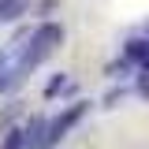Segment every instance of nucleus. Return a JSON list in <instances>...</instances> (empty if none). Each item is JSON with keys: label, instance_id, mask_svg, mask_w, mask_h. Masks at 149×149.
<instances>
[{"label": "nucleus", "instance_id": "1", "mask_svg": "<svg viewBox=\"0 0 149 149\" xmlns=\"http://www.w3.org/2000/svg\"><path fill=\"white\" fill-rule=\"evenodd\" d=\"M63 37H67V34H63L60 22H52V19H49V22H37L34 34H30V41H26L22 49H15V52H19V67H22L26 74L34 71V67H41V63L63 45ZM8 49H11V45H8Z\"/></svg>", "mask_w": 149, "mask_h": 149}, {"label": "nucleus", "instance_id": "2", "mask_svg": "<svg viewBox=\"0 0 149 149\" xmlns=\"http://www.w3.org/2000/svg\"><path fill=\"white\" fill-rule=\"evenodd\" d=\"M86 112H90V101H86V97H78V101H71L60 116H52V119H49V149L60 146V142H63V138L78 127V119H82Z\"/></svg>", "mask_w": 149, "mask_h": 149}, {"label": "nucleus", "instance_id": "3", "mask_svg": "<svg viewBox=\"0 0 149 149\" xmlns=\"http://www.w3.org/2000/svg\"><path fill=\"white\" fill-rule=\"evenodd\" d=\"M22 134H26V149H49V116L34 112L22 123Z\"/></svg>", "mask_w": 149, "mask_h": 149}, {"label": "nucleus", "instance_id": "4", "mask_svg": "<svg viewBox=\"0 0 149 149\" xmlns=\"http://www.w3.org/2000/svg\"><path fill=\"white\" fill-rule=\"evenodd\" d=\"M119 56H123V60H130V63L142 71V67L149 63V37H146V34H142V37H127Z\"/></svg>", "mask_w": 149, "mask_h": 149}, {"label": "nucleus", "instance_id": "5", "mask_svg": "<svg viewBox=\"0 0 149 149\" xmlns=\"http://www.w3.org/2000/svg\"><path fill=\"white\" fill-rule=\"evenodd\" d=\"M34 8V0H0V22H19Z\"/></svg>", "mask_w": 149, "mask_h": 149}, {"label": "nucleus", "instance_id": "6", "mask_svg": "<svg viewBox=\"0 0 149 149\" xmlns=\"http://www.w3.org/2000/svg\"><path fill=\"white\" fill-rule=\"evenodd\" d=\"M60 93H74V82L67 78V71H56L49 82H45V101H52V97H60Z\"/></svg>", "mask_w": 149, "mask_h": 149}, {"label": "nucleus", "instance_id": "7", "mask_svg": "<svg viewBox=\"0 0 149 149\" xmlns=\"http://www.w3.org/2000/svg\"><path fill=\"white\" fill-rule=\"evenodd\" d=\"M104 74H108V78H127V74H138V67H134L130 60L119 56V60H112L108 67H104Z\"/></svg>", "mask_w": 149, "mask_h": 149}, {"label": "nucleus", "instance_id": "8", "mask_svg": "<svg viewBox=\"0 0 149 149\" xmlns=\"http://www.w3.org/2000/svg\"><path fill=\"white\" fill-rule=\"evenodd\" d=\"M19 112H22V101H8V104H4V112H0V138L11 130V119H15Z\"/></svg>", "mask_w": 149, "mask_h": 149}, {"label": "nucleus", "instance_id": "9", "mask_svg": "<svg viewBox=\"0 0 149 149\" xmlns=\"http://www.w3.org/2000/svg\"><path fill=\"white\" fill-rule=\"evenodd\" d=\"M0 149H26V134H22V127H11L4 138H0Z\"/></svg>", "mask_w": 149, "mask_h": 149}, {"label": "nucleus", "instance_id": "10", "mask_svg": "<svg viewBox=\"0 0 149 149\" xmlns=\"http://www.w3.org/2000/svg\"><path fill=\"white\" fill-rule=\"evenodd\" d=\"M123 97H127V86H112V90L104 93V101H101V104H104V108H116Z\"/></svg>", "mask_w": 149, "mask_h": 149}, {"label": "nucleus", "instance_id": "11", "mask_svg": "<svg viewBox=\"0 0 149 149\" xmlns=\"http://www.w3.org/2000/svg\"><path fill=\"white\" fill-rule=\"evenodd\" d=\"M134 93H138L142 101H149V71H138V74H134Z\"/></svg>", "mask_w": 149, "mask_h": 149}, {"label": "nucleus", "instance_id": "12", "mask_svg": "<svg viewBox=\"0 0 149 149\" xmlns=\"http://www.w3.org/2000/svg\"><path fill=\"white\" fill-rule=\"evenodd\" d=\"M56 11V0H41L37 4V15H41V22H49V15Z\"/></svg>", "mask_w": 149, "mask_h": 149}, {"label": "nucleus", "instance_id": "13", "mask_svg": "<svg viewBox=\"0 0 149 149\" xmlns=\"http://www.w3.org/2000/svg\"><path fill=\"white\" fill-rule=\"evenodd\" d=\"M146 37H149V26H146Z\"/></svg>", "mask_w": 149, "mask_h": 149}]
</instances>
